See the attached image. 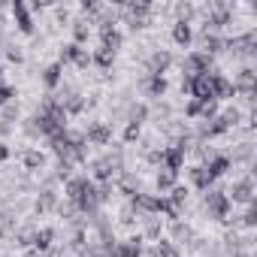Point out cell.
Here are the masks:
<instances>
[{
  "label": "cell",
  "instance_id": "obj_1",
  "mask_svg": "<svg viewBox=\"0 0 257 257\" xmlns=\"http://www.w3.org/2000/svg\"><path fill=\"white\" fill-rule=\"evenodd\" d=\"M230 19H233V7H230V4H224V0H215V4H209V7H206V16H203V31L218 34L224 25H230Z\"/></svg>",
  "mask_w": 257,
  "mask_h": 257
},
{
  "label": "cell",
  "instance_id": "obj_2",
  "mask_svg": "<svg viewBox=\"0 0 257 257\" xmlns=\"http://www.w3.org/2000/svg\"><path fill=\"white\" fill-rule=\"evenodd\" d=\"M203 209H206L209 218H215V221H227L233 203H230L227 191H221V188H209V191H206V200H203Z\"/></svg>",
  "mask_w": 257,
  "mask_h": 257
},
{
  "label": "cell",
  "instance_id": "obj_3",
  "mask_svg": "<svg viewBox=\"0 0 257 257\" xmlns=\"http://www.w3.org/2000/svg\"><path fill=\"white\" fill-rule=\"evenodd\" d=\"M224 49L233 52V55H239V58H254L257 55V31H245L239 37H227Z\"/></svg>",
  "mask_w": 257,
  "mask_h": 257
},
{
  "label": "cell",
  "instance_id": "obj_4",
  "mask_svg": "<svg viewBox=\"0 0 257 257\" xmlns=\"http://www.w3.org/2000/svg\"><path fill=\"white\" fill-rule=\"evenodd\" d=\"M182 73L185 76H209L212 73V58L206 52H200V49L188 52L185 61H182Z\"/></svg>",
  "mask_w": 257,
  "mask_h": 257
},
{
  "label": "cell",
  "instance_id": "obj_5",
  "mask_svg": "<svg viewBox=\"0 0 257 257\" xmlns=\"http://www.w3.org/2000/svg\"><path fill=\"white\" fill-rule=\"evenodd\" d=\"M254 194H257V188H254V176H242V179H236L233 188L227 191L230 203H245V206L254 203Z\"/></svg>",
  "mask_w": 257,
  "mask_h": 257
},
{
  "label": "cell",
  "instance_id": "obj_6",
  "mask_svg": "<svg viewBox=\"0 0 257 257\" xmlns=\"http://www.w3.org/2000/svg\"><path fill=\"white\" fill-rule=\"evenodd\" d=\"M170 67H173V55H170L167 49L152 52V55H149V61H146V73H149V76H164Z\"/></svg>",
  "mask_w": 257,
  "mask_h": 257
},
{
  "label": "cell",
  "instance_id": "obj_7",
  "mask_svg": "<svg viewBox=\"0 0 257 257\" xmlns=\"http://www.w3.org/2000/svg\"><path fill=\"white\" fill-rule=\"evenodd\" d=\"M209 88H212V100H215V103L236 94V91H233V82H230L224 73H215V70L209 73Z\"/></svg>",
  "mask_w": 257,
  "mask_h": 257
},
{
  "label": "cell",
  "instance_id": "obj_8",
  "mask_svg": "<svg viewBox=\"0 0 257 257\" xmlns=\"http://www.w3.org/2000/svg\"><path fill=\"white\" fill-rule=\"evenodd\" d=\"M82 137H85V143H91V146H109V143H112V127L103 124V121H94V124H88V131H85Z\"/></svg>",
  "mask_w": 257,
  "mask_h": 257
},
{
  "label": "cell",
  "instance_id": "obj_9",
  "mask_svg": "<svg viewBox=\"0 0 257 257\" xmlns=\"http://www.w3.org/2000/svg\"><path fill=\"white\" fill-rule=\"evenodd\" d=\"M10 13H13L16 28H19L22 34H34V19H31L28 4H22V0H13V4H10Z\"/></svg>",
  "mask_w": 257,
  "mask_h": 257
},
{
  "label": "cell",
  "instance_id": "obj_10",
  "mask_svg": "<svg viewBox=\"0 0 257 257\" xmlns=\"http://www.w3.org/2000/svg\"><path fill=\"white\" fill-rule=\"evenodd\" d=\"M185 155H188V149H182V146H170V149L161 152V167L179 173V170L185 167Z\"/></svg>",
  "mask_w": 257,
  "mask_h": 257
},
{
  "label": "cell",
  "instance_id": "obj_11",
  "mask_svg": "<svg viewBox=\"0 0 257 257\" xmlns=\"http://www.w3.org/2000/svg\"><path fill=\"white\" fill-rule=\"evenodd\" d=\"M106 257H143V236H131L127 242H118Z\"/></svg>",
  "mask_w": 257,
  "mask_h": 257
},
{
  "label": "cell",
  "instance_id": "obj_12",
  "mask_svg": "<svg viewBox=\"0 0 257 257\" xmlns=\"http://www.w3.org/2000/svg\"><path fill=\"white\" fill-rule=\"evenodd\" d=\"M227 131H230V127H227L221 118H212V121H203V124H200L197 137H200V140H215V137H224Z\"/></svg>",
  "mask_w": 257,
  "mask_h": 257
},
{
  "label": "cell",
  "instance_id": "obj_13",
  "mask_svg": "<svg viewBox=\"0 0 257 257\" xmlns=\"http://www.w3.org/2000/svg\"><path fill=\"white\" fill-rule=\"evenodd\" d=\"M121 43H124V34H121L118 28H103V31H100V49H106V52H118Z\"/></svg>",
  "mask_w": 257,
  "mask_h": 257
},
{
  "label": "cell",
  "instance_id": "obj_14",
  "mask_svg": "<svg viewBox=\"0 0 257 257\" xmlns=\"http://www.w3.org/2000/svg\"><path fill=\"white\" fill-rule=\"evenodd\" d=\"M200 52H206L209 58L218 55V52H224V37H221V34H209V31H203V34H200Z\"/></svg>",
  "mask_w": 257,
  "mask_h": 257
},
{
  "label": "cell",
  "instance_id": "obj_15",
  "mask_svg": "<svg viewBox=\"0 0 257 257\" xmlns=\"http://www.w3.org/2000/svg\"><path fill=\"white\" fill-rule=\"evenodd\" d=\"M203 167L209 170V176H212V179H221V176L233 167V161H230V155H212Z\"/></svg>",
  "mask_w": 257,
  "mask_h": 257
},
{
  "label": "cell",
  "instance_id": "obj_16",
  "mask_svg": "<svg viewBox=\"0 0 257 257\" xmlns=\"http://www.w3.org/2000/svg\"><path fill=\"white\" fill-rule=\"evenodd\" d=\"M188 176H191V185H194L197 191H209V188L215 185V179L209 176V170H206L203 164H197V167H191V170H188Z\"/></svg>",
  "mask_w": 257,
  "mask_h": 257
},
{
  "label": "cell",
  "instance_id": "obj_17",
  "mask_svg": "<svg viewBox=\"0 0 257 257\" xmlns=\"http://www.w3.org/2000/svg\"><path fill=\"white\" fill-rule=\"evenodd\" d=\"M191 40H194V28H191L188 22H176V25H173V43L182 46V49H188Z\"/></svg>",
  "mask_w": 257,
  "mask_h": 257
},
{
  "label": "cell",
  "instance_id": "obj_18",
  "mask_svg": "<svg viewBox=\"0 0 257 257\" xmlns=\"http://www.w3.org/2000/svg\"><path fill=\"white\" fill-rule=\"evenodd\" d=\"M143 88H146L149 97L161 100V97L167 94V79H164V76H146V79H143Z\"/></svg>",
  "mask_w": 257,
  "mask_h": 257
},
{
  "label": "cell",
  "instance_id": "obj_19",
  "mask_svg": "<svg viewBox=\"0 0 257 257\" xmlns=\"http://www.w3.org/2000/svg\"><path fill=\"white\" fill-rule=\"evenodd\" d=\"M155 185H158V191H161V197H164V194H170V191L179 185V173H173V170H164V167H161V173L155 176Z\"/></svg>",
  "mask_w": 257,
  "mask_h": 257
},
{
  "label": "cell",
  "instance_id": "obj_20",
  "mask_svg": "<svg viewBox=\"0 0 257 257\" xmlns=\"http://www.w3.org/2000/svg\"><path fill=\"white\" fill-rule=\"evenodd\" d=\"M34 209H37L40 215H46V212H55V209H58V194H55L52 188H46V191H40V197H37V203H34Z\"/></svg>",
  "mask_w": 257,
  "mask_h": 257
},
{
  "label": "cell",
  "instance_id": "obj_21",
  "mask_svg": "<svg viewBox=\"0 0 257 257\" xmlns=\"http://www.w3.org/2000/svg\"><path fill=\"white\" fill-rule=\"evenodd\" d=\"M61 79H64V67L55 61V64H49L46 70H43V85L49 88V91H55L58 85H61Z\"/></svg>",
  "mask_w": 257,
  "mask_h": 257
},
{
  "label": "cell",
  "instance_id": "obj_22",
  "mask_svg": "<svg viewBox=\"0 0 257 257\" xmlns=\"http://www.w3.org/2000/svg\"><path fill=\"white\" fill-rule=\"evenodd\" d=\"M52 242H55V227H43V230H37L34 239H31V245H34L37 251H49Z\"/></svg>",
  "mask_w": 257,
  "mask_h": 257
},
{
  "label": "cell",
  "instance_id": "obj_23",
  "mask_svg": "<svg viewBox=\"0 0 257 257\" xmlns=\"http://www.w3.org/2000/svg\"><path fill=\"white\" fill-rule=\"evenodd\" d=\"M149 257H182V254H179L176 242H170V239H158V245L149 251Z\"/></svg>",
  "mask_w": 257,
  "mask_h": 257
},
{
  "label": "cell",
  "instance_id": "obj_24",
  "mask_svg": "<svg viewBox=\"0 0 257 257\" xmlns=\"http://www.w3.org/2000/svg\"><path fill=\"white\" fill-rule=\"evenodd\" d=\"M146 118H149V106L146 103H134L131 112H127V124H134V127H143Z\"/></svg>",
  "mask_w": 257,
  "mask_h": 257
},
{
  "label": "cell",
  "instance_id": "obj_25",
  "mask_svg": "<svg viewBox=\"0 0 257 257\" xmlns=\"http://www.w3.org/2000/svg\"><path fill=\"white\" fill-rule=\"evenodd\" d=\"M22 164H25L28 170H43V164H46V155H43V152H37V149H28V152L22 155Z\"/></svg>",
  "mask_w": 257,
  "mask_h": 257
},
{
  "label": "cell",
  "instance_id": "obj_26",
  "mask_svg": "<svg viewBox=\"0 0 257 257\" xmlns=\"http://www.w3.org/2000/svg\"><path fill=\"white\" fill-rule=\"evenodd\" d=\"M91 64H97V67H103V70H109V67L115 64V52H106V49H97V52L91 55Z\"/></svg>",
  "mask_w": 257,
  "mask_h": 257
},
{
  "label": "cell",
  "instance_id": "obj_27",
  "mask_svg": "<svg viewBox=\"0 0 257 257\" xmlns=\"http://www.w3.org/2000/svg\"><path fill=\"white\" fill-rule=\"evenodd\" d=\"M88 34H91L88 22H73V43H76V46L88 43Z\"/></svg>",
  "mask_w": 257,
  "mask_h": 257
},
{
  "label": "cell",
  "instance_id": "obj_28",
  "mask_svg": "<svg viewBox=\"0 0 257 257\" xmlns=\"http://www.w3.org/2000/svg\"><path fill=\"white\" fill-rule=\"evenodd\" d=\"M176 16H179L176 22H188L191 25V19L197 16V7L194 4H176Z\"/></svg>",
  "mask_w": 257,
  "mask_h": 257
},
{
  "label": "cell",
  "instance_id": "obj_29",
  "mask_svg": "<svg viewBox=\"0 0 257 257\" xmlns=\"http://www.w3.org/2000/svg\"><path fill=\"white\" fill-rule=\"evenodd\" d=\"M218 118H221V121H224L227 127H236V124L242 121V112H239V109L233 106V109H224V112H218Z\"/></svg>",
  "mask_w": 257,
  "mask_h": 257
},
{
  "label": "cell",
  "instance_id": "obj_30",
  "mask_svg": "<svg viewBox=\"0 0 257 257\" xmlns=\"http://www.w3.org/2000/svg\"><path fill=\"white\" fill-rule=\"evenodd\" d=\"M73 64H76L79 70H88V67H91V55L79 46V49H76V55H73Z\"/></svg>",
  "mask_w": 257,
  "mask_h": 257
},
{
  "label": "cell",
  "instance_id": "obj_31",
  "mask_svg": "<svg viewBox=\"0 0 257 257\" xmlns=\"http://www.w3.org/2000/svg\"><path fill=\"white\" fill-rule=\"evenodd\" d=\"M200 118H203V121H212V118H218V103H215V100L203 103V109H200Z\"/></svg>",
  "mask_w": 257,
  "mask_h": 257
},
{
  "label": "cell",
  "instance_id": "obj_32",
  "mask_svg": "<svg viewBox=\"0 0 257 257\" xmlns=\"http://www.w3.org/2000/svg\"><path fill=\"white\" fill-rule=\"evenodd\" d=\"M239 224H242V227H248V230H251V227L257 224V206H254V203L248 206V212L242 215V221H239Z\"/></svg>",
  "mask_w": 257,
  "mask_h": 257
},
{
  "label": "cell",
  "instance_id": "obj_33",
  "mask_svg": "<svg viewBox=\"0 0 257 257\" xmlns=\"http://www.w3.org/2000/svg\"><path fill=\"white\" fill-rule=\"evenodd\" d=\"M13 97H16V88L13 85H0V109H4Z\"/></svg>",
  "mask_w": 257,
  "mask_h": 257
},
{
  "label": "cell",
  "instance_id": "obj_34",
  "mask_svg": "<svg viewBox=\"0 0 257 257\" xmlns=\"http://www.w3.org/2000/svg\"><path fill=\"white\" fill-rule=\"evenodd\" d=\"M200 109H203V103L191 97V100H188V106H185V115H188V118H200Z\"/></svg>",
  "mask_w": 257,
  "mask_h": 257
},
{
  "label": "cell",
  "instance_id": "obj_35",
  "mask_svg": "<svg viewBox=\"0 0 257 257\" xmlns=\"http://www.w3.org/2000/svg\"><path fill=\"white\" fill-rule=\"evenodd\" d=\"M146 236H149V239H161V221H155V218H149V227H146Z\"/></svg>",
  "mask_w": 257,
  "mask_h": 257
},
{
  "label": "cell",
  "instance_id": "obj_36",
  "mask_svg": "<svg viewBox=\"0 0 257 257\" xmlns=\"http://www.w3.org/2000/svg\"><path fill=\"white\" fill-rule=\"evenodd\" d=\"M7 58H10L13 64H22V61H25V55H22L19 46H7Z\"/></svg>",
  "mask_w": 257,
  "mask_h": 257
},
{
  "label": "cell",
  "instance_id": "obj_37",
  "mask_svg": "<svg viewBox=\"0 0 257 257\" xmlns=\"http://www.w3.org/2000/svg\"><path fill=\"white\" fill-rule=\"evenodd\" d=\"M137 140H140V127L127 124V127H124V143H137Z\"/></svg>",
  "mask_w": 257,
  "mask_h": 257
},
{
  "label": "cell",
  "instance_id": "obj_38",
  "mask_svg": "<svg viewBox=\"0 0 257 257\" xmlns=\"http://www.w3.org/2000/svg\"><path fill=\"white\" fill-rule=\"evenodd\" d=\"M82 13L97 16V13H100V4H97V0H82Z\"/></svg>",
  "mask_w": 257,
  "mask_h": 257
},
{
  "label": "cell",
  "instance_id": "obj_39",
  "mask_svg": "<svg viewBox=\"0 0 257 257\" xmlns=\"http://www.w3.org/2000/svg\"><path fill=\"white\" fill-rule=\"evenodd\" d=\"M4 161H10V146L0 143V164H4Z\"/></svg>",
  "mask_w": 257,
  "mask_h": 257
},
{
  "label": "cell",
  "instance_id": "obj_40",
  "mask_svg": "<svg viewBox=\"0 0 257 257\" xmlns=\"http://www.w3.org/2000/svg\"><path fill=\"white\" fill-rule=\"evenodd\" d=\"M161 152H164V149H161ZM161 152H149V161H152V164H161Z\"/></svg>",
  "mask_w": 257,
  "mask_h": 257
},
{
  "label": "cell",
  "instance_id": "obj_41",
  "mask_svg": "<svg viewBox=\"0 0 257 257\" xmlns=\"http://www.w3.org/2000/svg\"><path fill=\"white\" fill-rule=\"evenodd\" d=\"M0 79H4V64H0Z\"/></svg>",
  "mask_w": 257,
  "mask_h": 257
}]
</instances>
